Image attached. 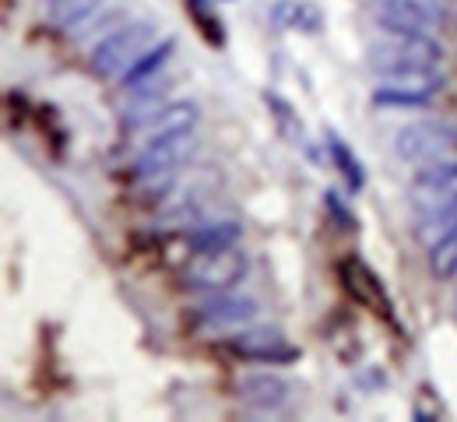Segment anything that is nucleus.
<instances>
[{"label": "nucleus", "instance_id": "nucleus-1", "mask_svg": "<svg viewBox=\"0 0 457 422\" xmlns=\"http://www.w3.org/2000/svg\"><path fill=\"white\" fill-rule=\"evenodd\" d=\"M370 63L384 78L398 74H429L444 63V46L429 39L426 32H398L387 43H377L370 50Z\"/></svg>", "mask_w": 457, "mask_h": 422}, {"label": "nucleus", "instance_id": "nucleus-2", "mask_svg": "<svg viewBox=\"0 0 457 422\" xmlns=\"http://www.w3.org/2000/svg\"><path fill=\"white\" fill-rule=\"evenodd\" d=\"M243 275H246V253L239 246L201 250L183 268V285L197 293H228L236 282H243Z\"/></svg>", "mask_w": 457, "mask_h": 422}, {"label": "nucleus", "instance_id": "nucleus-3", "mask_svg": "<svg viewBox=\"0 0 457 422\" xmlns=\"http://www.w3.org/2000/svg\"><path fill=\"white\" fill-rule=\"evenodd\" d=\"M152 36H155V25H148V21L123 25V29L110 32V36L99 39L96 50H92V70H96L99 78L127 74L130 63L137 61V57L145 54V46L152 43Z\"/></svg>", "mask_w": 457, "mask_h": 422}, {"label": "nucleus", "instance_id": "nucleus-4", "mask_svg": "<svg viewBox=\"0 0 457 422\" xmlns=\"http://www.w3.org/2000/svg\"><path fill=\"white\" fill-rule=\"evenodd\" d=\"M457 148V127L444 120H415L404 123L398 134H395V152H398L404 162H436V159H447V152Z\"/></svg>", "mask_w": 457, "mask_h": 422}, {"label": "nucleus", "instance_id": "nucleus-5", "mask_svg": "<svg viewBox=\"0 0 457 422\" xmlns=\"http://www.w3.org/2000/svg\"><path fill=\"white\" fill-rule=\"evenodd\" d=\"M444 92V74H398L384 78V85L373 92L377 106H426L433 95Z\"/></svg>", "mask_w": 457, "mask_h": 422}, {"label": "nucleus", "instance_id": "nucleus-6", "mask_svg": "<svg viewBox=\"0 0 457 422\" xmlns=\"http://www.w3.org/2000/svg\"><path fill=\"white\" fill-rule=\"evenodd\" d=\"M377 21L387 36L398 32H429L440 21V11L429 0H380L377 4Z\"/></svg>", "mask_w": 457, "mask_h": 422}, {"label": "nucleus", "instance_id": "nucleus-7", "mask_svg": "<svg viewBox=\"0 0 457 422\" xmlns=\"http://www.w3.org/2000/svg\"><path fill=\"white\" fill-rule=\"evenodd\" d=\"M411 197H415V204H419L422 211L454 201L457 197V159L426 162V166L415 173V180H411Z\"/></svg>", "mask_w": 457, "mask_h": 422}, {"label": "nucleus", "instance_id": "nucleus-8", "mask_svg": "<svg viewBox=\"0 0 457 422\" xmlns=\"http://www.w3.org/2000/svg\"><path fill=\"white\" fill-rule=\"evenodd\" d=\"M194 123H197V106H194V103H170V106H162V110L141 113L130 127L141 130L145 145H155V141H162V137L194 130Z\"/></svg>", "mask_w": 457, "mask_h": 422}, {"label": "nucleus", "instance_id": "nucleus-9", "mask_svg": "<svg viewBox=\"0 0 457 422\" xmlns=\"http://www.w3.org/2000/svg\"><path fill=\"white\" fill-rule=\"evenodd\" d=\"M228 352L243 356V360H261V362H288L295 360V349L286 342L282 331L271 327H253V331H239L228 338Z\"/></svg>", "mask_w": 457, "mask_h": 422}, {"label": "nucleus", "instance_id": "nucleus-10", "mask_svg": "<svg viewBox=\"0 0 457 422\" xmlns=\"http://www.w3.org/2000/svg\"><path fill=\"white\" fill-rule=\"evenodd\" d=\"M190 148H194V134H190V130H187V134L162 137V141H155V145H145L141 159L134 162V177H137V180L166 177V173H172V170L183 162V155H187Z\"/></svg>", "mask_w": 457, "mask_h": 422}, {"label": "nucleus", "instance_id": "nucleus-11", "mask_svg": "<svg viewBox=\"0 0 457 422\" xmlns=\"http://www.w3.org/2000/svg\"><path fill=\"white\" fill-rule=\"evenodd\" d=\"M257 317V302L243 300V296H226V293H212V300L197 306V320L204 327H236Z\"/></svg>", "mask_w": 457, "mask_h": 422}, {"label": "nucleus", "instance_id": "nucleus-12", "mask_svg": "<svg viewBox=\"0 0 457 422\" xmlns=\"http://www.w3.org/2000/svg\"><path fill=\"white\" fill-rule=\"evenodd\" d=\"M239 398L250 409L275 412L288 401V380H282L278 373H250L239 380Z\"/></svg>", "mask_w": 457, "mask_h": 422}, {"label": "nucleus", "instance_id": "nucleus-13", "mask_svg": "<svg viewBox=\"0 0 457 422\" xmlns=\"http://www.w3.org/2000/svg\"><path fill=\"white\" fill-rule=\"evenodd\" d=\"M172 50H176V39H162L155 50L141 54L137 61L130 63V70L123 74V78H127V88H145V85H152V78L166 67V61L172 57Z\"/></svg>", "mask_w": 457, "mask_h": 422}, {"label": "nucleus", "instance_id": "nucleus-14", "mask_svg": "<svg viewBox=\"0 0 457 422\" xmlns=\"http://www.w3.org/2000/svg\"><path fill=\"white\" fill-rule=\"evenodd\" d=\"M451 233H457V197L454 201H447V204H436V208H426V211H422L419 240L433 246V243L444 240V236H451Z\"/></svg>", "mask_w": 457, "mask_h": 422}, {"label": "nucleus", "instance_id": "nucleus-15", "mask_svg": "<svg viewBox=\"0 0 457 422\" xmlns=\"http://www.w3.org/2000/svg\"><path fill=\"white\" fill-rule=\"evenodd\" d=\"M239 226L236 222H212V226H201V229H194L190 236H187V243L201 253V250H222V246H236V240H239Z\"/></svg>", "mask_w": 457, "mask_h": 422}, {"label": "nucleus", "instance_id": "nucleus-16", "mask_svg": "<svg viewBox=\"0 0 457 422\" xmlns=\"http://www.w3.org/2000/svg\"><path fill=\"white\" fill-rule=\"evenodd\" d=\"M275 18L286 25V29H303V32H317L320 29V11L303 4V0H282L275 7Z\"/></svg>", "mask_w": 457, "mask_h": 422}, {"label": "nucleus", "instance_id": "nucleus-17", "mask_svg": "<svg viewBox=\"0 0 457 422\" xmlns=\"http://www.w3.org/2000/svg\"><path fill=\"white\" fill-rule=\"evenodd\" d=\"M328 152H331V159H335V166H338V173L345 177V183L352 186V190H362V183H366V173H362V162L352 155V148L345 145L342 137H328Z\"/></svg>", "mask_w": 457, "mask_h": 422}, {"label": "nucleus", "instance_id": "nucleus-18", "mask_svg": "<svg viewBox=\"0 0 457 422\" xmlns=\"http://www.w3.org/2000/svg\"><path fill=\"white\" fill-rule=\"evenodd\" d=\"M429 271L436 278H457V233L429 246Z\"/></svg>", "mask_w": 457, "mask_h": 422}, {"label": "nucleus", "instance_id": "nucleus-19", "mask_svg": "<svg viewBox=\"0 0 457 422\" xmlns=\"http://www.w3.org/2000/svg\"><path fill=\"white\" fill-rule=\"evenodd\" d=\"M96 7H99V0H57V4H54V21L63 25V29H74V25H81Z\"/></svg>", "mask_w": 457, "mask_h": 422}, {"label": "nucleus", "instance_id": "nucleus-20", "mask_svg": "<svg viewBox=\"0 0 457 422\" xmlns=\"http://www.w3.org/2000/svg\"><path fill=\"white\" fill-rule=\"evenodd\" d=\"M324 204H328V211L338 219V226H342V229H355V219L348 215V208L338 201V194H328V197H324Z\"/></svg>", "mask_w": 457, "mask_h": 422}, {"label": "nucleus", "instance_id": "nucleus-21", "mask_svg": "<svg viewBox=\"0 0 457 422\" xmlns=\"http://www.w3.org/2000/svg\"><path fill=\"white\" fill-rule=\"evenodd\" d=\"M54 4H57V0H54Z\"/></svg>", "mask_w": 457, "mask_h": 422}]
</instances>
